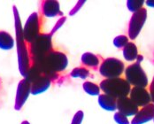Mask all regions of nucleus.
Listing matches in <instances>:
<instances>
[{
  "mask_svg": "<svg viewBox=\"0 0 154 124\" xmlns=\"http://www.w3.org/2000/svg\"><path fill=\"white\" fill-rule=\"evenodd\" d=\"M68 65V60L65 53L58 51H51L38 61L34 62L32 66L35 67L43 75L52 80L56 74L64 71Z\"/></svg>",
  "mask_w": 154,
  "mask_h": 124,
  "instance_id": "nucleus-1",
  "label": "nucleus"
},
{
  "mask_svg": "<svg viewBox=\"0 0 154 124\" xmlns=\"http://www.w3.org/2000/svg\"><path fill=\"white\" fill-rule=\"evenodd\" d=\"M14 20H15L16 41H17V50H18V60H19V69L22 76L27 77L32 66L31 60L30 47H28V43L25 41L23 36V29L21 27L20 18L19 16L18 10L14 5L13 7Z\"/></svg>",
  "mask_w": 154,
  "mask_h": 124,
  "instance_id": "nucleus-2",
  "label": "nucleus"
},
{
  "mask_svg": "<svg viewBox=\"0 0 154 124\" xmlns=\"http://www.w3.org/2000/svg\"><path fill=\"white\" fill-rule=\"evenodd\" d=\"M99 88L105 94L112 96L116 99L128 97L131 91L130 84L127 80L121 77L105 79L100 82Z\"/></svg>",
  "mask_w": 154,
  "mask_h": 124,
  "instance_id": "nucleus-3",
  "label": "nucleus"
},
{
  "mask_svg": "<svg viewBox=\"0 0 154 124\" xmlns=\"http://www.w3.org/2000/svg\"><path fill=\"white\" fill-rule=\"evenodd\" d=\"M52 51L51 35L40 34V36L30 45V54L32 64L43 59L47 53ZM32 67V66H31Z\"/></svg>",
  "mask_w": 154,
  "mask_h": 124,
  "instance_id": "nucleus-4",
  "label": "nucleus"
},
{
  "mask_svg": "<svg viewBox=\"0 0 154 124\" xmlns=\"http://www.w3.org/2000/svg\"><path fill=\"white\" fill-rule=\"evenodd\" d=\"M125 76L127 82L135 87L145 88L148 85L147 76L138 62H135L126 68Z\"/></svg>",
  "mask_w": 154,
  "mask_h": 124,
  "instance_id": "nucleus-5",
  "label": "nucleus"
},
{
  "mask_svg": "<svg viewBox=\"0 0 154 124\" xmlns=\"http://www.w3.org/2000/svg\"><path fill=\"white\" fill-rule=\"evenodd\" d=\"M125 66L122 60L116 58H107L104 60L99 67V73L106 79L120 77L122 75Z\"/></svg>",
  "mask_w": 154,
  "mask_h": 124,
  "instance_id": "nucleus-6",
  "label": "nucleus"
},
{
  "mask_svg": "<svg viewBox=\"0 0 154 124\" xmlns=\"http://www.w3.org/2000/svg\"><path fill=\"white\" fill-rule=\"evenodd\" d=\"M40 36V21L37 13H33L23 28V36L27 43L31 45Z\"/></svg>",
  "mask_w": 154,
  "mask_h": 124,
  "instance_id": "nucleus-7",
  "label": "nucleus"
},
{
  "mask_svg": "<svg viewBox=\"0 0 154 124\" xmlns=\"http://www.w3.org/2000/svg\"><path fill=\"white\" fill-rule=\"evenodd\" d=\"M146 18L147 11L145 8H142L141 10L133 14L128 25V36L131 40H134L137 37L145 23Z\"/></svg>",
  "mask_w": 154,
  "mask_h": 124,
  "instance_id": "nucleus-8",
  "label": "nucleus"
},
{
  "mask_svg": "<svg viewBox=\"0 0 154 124\" xmlns=\"http://www.w3.org/2000/svg\"><path fill=\"white\" fill-rule=\"evenodd\" d=\"M31 93V83L25 78L22 79L17 88V93H16V99L14 108L16 110H20L25 102L27 101L29 94Z\"/></svg>",
  "mask_w": 154,
  "mask_h": 124,
  "instance_id": "nucleus-9",
  "label": "nucleus"
},
{
  "mask_svg": "<svg viewBox=\"0 0 154 124\" xmlns=\"http://www.w3.org/2000/svg\"><path fill=\"white\" fill-rule=\"evenodd\" d=\"M129 98L137 106L143 107L147 105L150 104L152 101L150 93L148 92L144 88L141 87H134L131 89L130 93H129Z\"/></svg>",
  "mask_w": 154,
  "mask_h": 124,
  "instance_id": "nucleus-10",
  "label": "nucleus"
},
{
  "mask_svg": "<svg viewBox=\"0 0 154 124\" xmlns=\"http://www.w3.org/2000/svg\"><path fill=\"white\" fill-rule=\"evenodd\" d=\"M117 109L125 116L136 115L138 112V107L128 98L124 97L117 99Z\"/></svg>",
  "mask_w": 154,
  "mask_h": 124,
  "instance_id": "nucleus-11",
  "label": "nucleus"
},
{
  "mask_svg": "<svg viewBox=\"0 0 154 124\" xmlns=\"http://www.w3.org/2000/svg\"><path fill=\"white\" fill-rule=\"evenodd\" d=\"M154 119V104H149L139 110L134 116L131 124H143Z\"/></svg>",
  "mask_w": 154,
  "mask_h": 124,
  "instance_id": "nucleus-12",
  "label": "nucleus"
},
{
  "mask_svg": "<svg viewBox=\"0 0 154 124\" xmlns=\"http://www.w3.org/2000/svg\"><path fill=\"white\" fill-rule=\"evenodd\" d=\"M51 80L45 75L39 76L31 82V93L33 95H38L46 91L51 86Z\"/></svg>",
  "mask_w": 154,
  "mask_h": 124,
  "instance_id": "nucleus-13",
  "label": "nucleus"
},
{
  "mask_svg": "<svg viewBox=\"0 0 154 124\" xmlns=\"http://www.w3.org/2000/svg\"><path fill=\"white\" fill-rule=\"evenodd\" d=\"M42 12L44 15L49 18H53L58 15H64L63 13L60 11V3L54 0L44 1L42 4Z\"/></svg>",
  "mask_w": 154,
  "mask_h": 124,
  "instance_id": "nucleus-14",
  "label": "nucleus"
},
{
  "mask_svg": "<svg viewBox=\"0 0 154 124\" xmlns=\"http://www.w3.org/2000/svg\"><path fill=\"white\" fill-rule=\"evenodd\" d=\"M98 104L106 111H115L117 109V99L106 94H100L98 96Z\"/></svg>",
  "mask_w": 154,
  "mask_h": 124,
  "instance_id": "nucleus-15",
  "label": "nucleus"
},
{
  "mask_svg": "<svg viewBox=\"0 0 154 124\" xmlns=\"http://www.w3.org/2000/svg\"><path fill=\"white\" fill-rule=\"evenodd\" d=\"M82 64L85 67H91L93 69H96L99 65V59L97 55L93 54L91 52H85L82 55L81 58Z\"/></svg>",
  "mask_w": 154,
  "mask_h": 124,
  "instance_id": "nucleus-16",
  "label": "nucleus"
},
{
  "mask_svg": "<svg viewBox=\"0 0 154 124\" xmlns=\"http://www.w3.org/2000/svg\"><path fill=\"white\" fill-rule=\"evenodd\" d=\"M123 56L127 61L137 60L138 56V51L137 45L134 43H128L127 45L123 48Z\"/></svg>",
  "mask_w": 154,
  "mask_h": 124,
  "instance_id": "nucleus-17",
  "label": "nucleus"
},
{
  "mask_svg": "<svg viewBox=\"0 0 154 124\" xmlns=\"http://www.w3.org/2000/svg\"><path fill=\"white\" fill-rule=\"evenodd\" d=\"M14 40L9 33L0 31V49L9 51L14 48Z\"/></svg>",
  "mask_w": 154,
  "mask_h": 124,
  "instance_id": "nucleus-18",
  "label": "nucleus"
},
{
  "mask_svg": "<svg viewBox=\"0 0 154 124\" xmlns=\"http://www.w3.org/2000/svg\"><path fill=\"white\" fill-rule=\"evenodd\" d=\"M82 88H83L84 91L89 95H91V96H99L100 95L101 90H100L99 86L94 82H85L82 85Z\"/></svg>",
  "mask_w": 154,
  "mask_h": 124,
  "instance_id": "nucleus-19",
  "label": "nucleus"
},
{
  "mask_svg": "<svg viewBox=\"0 0 154 124\" xmlns=\"http://www.w3.org/2000/svg\"><path fill=\"white\" fill-rule=\"evenodd\" d=\"M70 76L74 78H81L84 80L90 76V71L85 67H75L72 70Z\"/></svg>",
  "mask_w": 154,
  "mask_h": 124,
  "instance_id": "nucleus-20",
  "label": "nucleus"
},
{
  "mask_svg": "<svg viewBox=\"0 0 154 124\" xmlns=\"http://www.w3.org/2000/svg\"><path fill=\"white\" fill-rule=\"evenodd\" d=\"M143 4H144V2L143 0H137V1L128 0V1H127V7L130 12H132L134 14L143 8Z\"/></svg>",
  "mask_w": 154,
  "mask_h": 124,
  "instance_id": "nucleus-21",
  "label": "nucleus"
},
{
  "mask_svg": "<svg viewBox=\"0 0 154 124\" xmlns=\"http://www.w3.org/2000/svg\"><path fill=\"white\" fill-rule=\"evenodd\" d=\"M128 43V38L126 36H118L113 39V45L114 46L117 47L118 49H122L127 45Z\"/></svg>",
  "mask_w": 154,
  "mask_h": 124,
  "instance_id": "nucleus-22",
  "label": "nucleus"
},
{
  "mask_svg": "<svg viewBox=\"0 0 154 124\" xmlns=\"http://www.w3.org/2000/svg\"><path fill=\"white\" fill-rule=\"evenodd\" d=\"M113 119L118 124H129V122L128 120V117L125 116L124 114H122L120 112L115 113V114L113 116Z\"/></svg>",
  "mask_w": 154,
  "mask_h": 124,
  "instance_id": "nucleus-23",
  "label": "nucleus"
},
{
  "mask_svg": "<svg viewBox=\"0 0 154 124\" xmlns=\"http://www.w3.org/2000/svg\"><path fill=\"white\" fill-rule=\"evenodd\" d=\"M83 116H84L83 112L82 111H78L75 114L71 124H81L82 120H83Z\"/></svg>",
  "mask_w": 154,
  "mask_h": 124,
  "instance_id": "nucleus-24",
  "label": "nucleus"
},
{
  "mask_svg": "<svg viewBox=\"0 0 154 124\" xmlns=\"http://www.w3.org/2000/svg\"><path fill=\"white\" fill-rule=\"evenodd\" d=\"M65 20H66V17H63V18H61V19L58 21L57 25H55V27L53 28V30L51 32V36H52V34H53L55 31L58 30V29H59V28H60V27H61V25L64 23V22H65Z\"/></svg>",
  "mask_w": 154,
  "mask_h": 124,
  "instance_id": "nucleus-25",
  "label": "nucleus"
},
{
  "mask_svg": "<svg viewBox=\"0 0 154 124\" xmlns=\"http://www.w3.org/2000/svg\"><path fill=\"white\" fill-rule=\"evenodd\" d=\"M150 96H151V99L153 102L154 104V77L152 79V82L150 85Z\"/></svg>",
  "mask_w": 154,
  "mask_h": 124,
  "instance_id": "nucleus-26",
  "label": "nucleus"
},
{
  "mask_svg": "<svg viewBox=\"0 0 154 124\" xmlns=\"http://www.w3.org/2000/svg\"><path fill=\"white\" fill-rule=\"evenodd\" d=\"M146 5L150 7H152L154 8V0H148L146 1Z\"/></svg>",
  "mask_w": 154,
  "mask_h": 124,
  "instance_id": "nucleus-27",
  "label": "nucleus"
},
{
  "mask_svg": "<svg viewBox=\"0 0 154 124\" xmlns=\"http://www.w3.org/2000/svg\"><path fill=\"white\" fill-rule=\"evenodd\" d=\"M143 60V57L142 55H138V56H137V62L140 63V62L142 61Z\"/></svg>",
  "mask_w": 154,
  "mask_h": 124,
  "instance_id": "nucleus-28",
  "label": "nucleus"
},
{
  "mask_svg": "<svg viewBox=\"0 0 154 124\" xmlns=\"http://www.w3.org/2000/svg\"><path fill=\"white\" fill-rule=\"evenodd\" d=\"M21 124H30L28 121H24V122H22V123Z\"/></svg>",
  "mask_w": 154,
  "mask_h": 124,
  "instance_id": "nucleus-29",
  "label": "nucleus"
},
{
  "mask_svg": "<svg viewBox=\"0 0 154 124\" xmlns=\"http://www.w3.org/2000/svg\"><path fill=\"white\" fill-rule=\"evenodd\" d=\"M153 121H154V119H153Z\"/></svg>",
  "mask_w": 154,
  "mask_h": 124,
  "instance_id": "nucleus-30",
  "label": "nucleus"
}]
</instances>
